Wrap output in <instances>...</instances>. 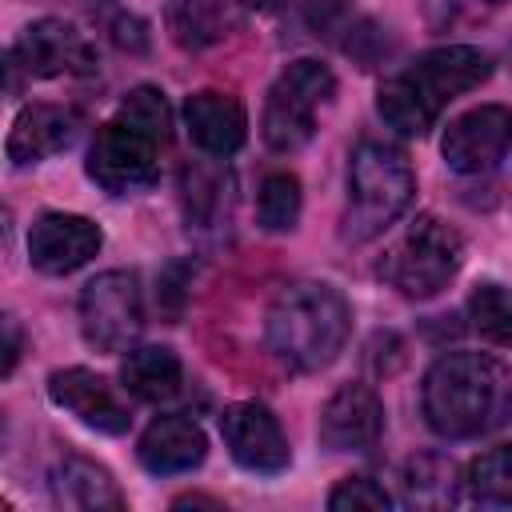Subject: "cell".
<instances>
[{
	"label": "cell",
	"mask_w": 512,
	"mask_h": 512,
	"mask_svg": "<svg viewBox=\"0 0 512 512\" xmlns=\"http://www.w3.org/2000/svg\"><path fill=\"white\" fill-rule=\"evenodd\" d=\"M492 76V56L476 44H444L420 52L404 72L388 76L376 92V112L400 136H428L448 100L480 88Z\"/></svg>",
	"instance_id": "cell-1"
},
{
	"label": "cell",
	"mask_w": 512,
	"mask_h": 512,
	"mask_svg": "<svg viewBox=\"0 0 512 512\" xmlns=\"http://www.w3.org/2000/svg\"><path fill=\"white\" fill-rule=\"evenodd\" d=\"M420 408L428 428L444 440L484 436L504 420L508 372L488 352H448L424 372Z\"/></svg>",
	"instance_id": "cell-2"
},
{
	"label": "cell",
	"mask_w": 512,
	"mask_h": 512,
	"mask_svg": "<svg viewBox=\"0 0 512 512\" xmlns=\"http://www.w3.org/2000/svg\"><path fill=\"white\" fill-rule=\"evenodd\" d=\"M352 332V308L332 284L300 280L288 284L264 316V344L268 352L292 372H320L328 368Z\"/></svg>",
	"instance_id": "cell-3"
},
{
	"label": "cell",
	"mask_w": 512,
	"mask_h": 512,
	"mask_svg": "<svg viewBox=\"0 0 512 512\" xmlns=\"http://www.w3.org/2000/svg\"><path fill=\"white\" fill-rule=\"evenodd\" d=\"M416 176L408 156L384 140H360L348 160V204L340 216L344 244L376 240L412 200Z\"/></svg>",
	"instance_id": "cell-4"
},
{
	"label": "cell",
	"mask_w": 512,
	"mask_h": 512,
	"mask_svg": "<svg viewBox=\"0 0 512 512\" xmlns=\"http://www.w3.org/2000/svg\"><path fill=\"white\" fill-rule=\"evenodd\" d=\"M464 260V240L456 228H448L440 216L424 212L408 224V232L384 252V260L376 264L380 280L388 288H396L404 300H428L440 288H448V280L460 272Z\"/></svg>",
	"instance_id": "cell-5"
},
{
	"label": "cell",
	"mask_w": 512,
	"mask_h": 512,
	"mask_svg": "<svg viewBox=\"0 0 512 512\" xmlns=\"http://www.w3.org/2000/svg\"><path fill=\"white\" fill-rule=\"evenodd\" d=\"M336 92V76L320 60H292L268 88L260 136L272 152H300L316 136V112Z\"/></svg>",
	"instance_id": "cell-6"
},
{
	"label": "cell",
	"mask_w": 512,
	"mask_h": 512,
	"mask_svg": "<svg viewBox=\"0 0 512 512\" xmlns=\"http://www.w3.org/2000/svg\"><path fill=\"white\" fill-rule=\"evenodd\" d=\"M80 332L96 352H128L144 332L140 276L128 268L92 276L80 292Z\"/></svg>",
	"instance_id": "cell-7"
},
{
	"label": "cell",
	"mask_w": 512,
	"mask_h": 512,
	"mask_svg": "<svg viewBox=\"0 0 512 512\" xmlns=\"http://www.w3.org/2000/svg\"><path fill=\"white\" fill-rule=\"evenodd\" d=\"M88 176L108 196H136L160 180V144L124 120L100 124L88 148Z\"/></svg>",
	"instance_id": "cell-8"
},
{
	"label": "cell",
	"mask_w": 512,
	"mask_h": 512,
	"mask_svg": "<svg viewBox=\"0 0 512 512\" xmlns=\"http://www.w3.org/2000/svg\"><path fill=\"white\" fill-rule=\"evenodd\" d=\"M220 436H224V448L228 456L244 468V472H256V476H280L292 460V448H288V436L280 428V420L256 404V400H236L220 412Z\"/></svg>",
	"instance_id": "cell-9"
},
{
	"label": "cell",
	"mask_w": 512,
	"mask_h": 512,
	"mask_svg": "<svg viewBox=\"0 0 512 512\" xmlns=\"http://www.w3.org/2000/svg\"><path fill=\"white\" fill-rule=\"evenodd\" d=\"M508 140H512L508 108L504 104H480L444 128L440 152H444V164L452 172L480 176V172H492L508 156Z\"/></svg>",
	"instance_id": "cell-10"
},
{
	"label": "cell",
	"mask_w": 512,
	"mask_h": 512,
	"mask_svg": "<svg viewBox=\"0 0 512 512\" xmlns=\"http://www.w3.org/2000/svg\"><path fill=\"white\" fill-rule=\"evenodd\" d=\"M12 56L20 60L24 76H40V80H52V76H88V72H96L92 44L76 32V24L56 20V16L32 20V24L20 32Z\"/></svg>",
	"instance_id": "cell-11"
},
{
	"label": "cell",
	"mask_w": 512,
	"mask_h": 512,
	"mask_svg": "<svg viewBox=\"0 0 512 512\" xmlns=\"http://www.w3.org/2000/svg\"><path fill=\"white\" fill-rule=\"evenodd\" d=\"M100 228L80 212H44L28 228V264L44 276H68L100 252Z\"/></svg>",
	"instance_id": "cell-12"
},
{
	"label": "cell",
	"mask_w": 512,
	"mask_h": 512,
	"mask_svg": "<svg viewBox=\"0 0 512 512\" xmlns=\"http://www.w3.org/2000/svg\"><path fill=\"white\" fill-rule=\"evenodd\" d=\"M384 436V404L368 384H340L320 408V444L328 452H368Z\"/></svg>",
	"instance_id": "cell-13"
},
{
	"label": "cell",
	"mask_w": 512,
	"mask_h": 512,
	"mask_svg": "<svg viewBox=\"0 0 512 512\" xmlns=\"http://www.w3.org/2000/svg\"><path fill=\"white\" fill-rule=\"evenodd\" d=\"M48 396H52V404H60L80 424H88V428H96L104 436H120L132 424V412L120 400V392L92 368H60V372H52L48 376Z\"/></svg>",
	"instance_id": "cell-14"
},
{
	"label": "cell",
	"mask_w": 512,
	"mask_h": 512,
	"mask_svg": "<svg viewBox=\"0 0 512 512\" xmlns=\"http://www.w3.org/2000/svg\"><path fill=\"white\" fill-rule=\"evenodd\" d=\"M184 128H188V140L200 152L224 160V156L244 148V140H248V112H244V104L236 96L204 88V92H192L184 100Z\"/></svg>",
	"instance_id": "cell-15"
},
{
	"label": "cell",
	"mask_w": 512,
	"mask_h": 512,
	"mask_svg": "<svg viewBox=\"0 0 512 512\" xmlns=\"http://www.w3.org/2000/svg\"><path fill=\"white\" fill-rule=\"evenodd\" d=\"M80 136V112L64 108V104H24L20 116L12 120L8 132V160L16 168L40 164L64 148H72V140Z\"/></svg>",
	"instance_id": "cell-16"
},
{
	"label": "cell",
	"mask_w": 512,
	"mask_h": 512,
	"mask_svg": "<svg viewBox=\"0 0 512 512\" xmlns=\"http://www.w3.org/2000/svg\"><path fill=\"white\" fill-rule=\"evenodd\" d=\"M136 456L152 476H176V472H192L196 464H204L208 440H204V428L188 416H156L144 428Z\"/></svg>",
	"instance_id": "cell-17"
},
{
	"label": "cell",
	"mask_w": 512,
	"mask_h": 512,
	"mask_svg": "<svg viewBox=\"0 0 512 512\" xmlns=\"http://www.w3.org/2000/svg\"><path fill=\"white\" fill-rule=\"evenodd\" d=\"M52 496L64 508H84V512H100V508L120 512L124 508V492L116 488L112 472L104 464L88 460V456H76V452L56 464V472H52Z\"/></svg>",
	"instance_id": "cell-18"
},
{
	"label": "cell",
	"mask_w": 512,
	"mask_h": 512,
	"mask_svg": "<svg viewBox=\"0 0 512 512\" xmlns=\"http://www.w3.org/2000/svg\"><path fill=\"white\" fill-rule=\"evenodd\" d=\"M164 28L176 48L184 52H204L232 36L236 12L228 0H168L164 4Z\"/></svg>",
	"instance_id": "cell-19"
},
{
	"label": "cell",
	"mask_w": 512,
	"mask_h": 512,
	"mask_svg": "<svg viewBox=\"0 0 512 512\" xmlns=\"http://www.w3.org/2000/svg\"><path fill=\"white\" fill-rule=\"evenodd\" d=\"M180 380H184V368H180V356L164 344H140V348H128L124 364H120V388L132 396V400H144V404H164L180 392Z\"/></svg>",
	"instance_id": "cell-20"
},
{
	"label": "cell",
	"mask_w": 512,
	"mask_h": 512,
	"mask_svg": "<svg viewBox=\"0 0 512 512\" xmlns=\"http://www.w3.org/2000/svg\"><path fill=\"white\" fill-rule=\"evenodd\" d=\"M404 500L408 504H420V508H440V504H452L456 496V464L440 452H420L408 460L404 468Z\"/></svg>",
	"instance_id": "cell-21"
},
{
	"label": "cell",
	"mask_w": 512,
	"mask_h": 512,
	"mask_svg": "<svg viewBox=\"0 0 512 512\" xmlns=\"http://www.w3.org/2000/svg\"><path fill=\"white\" fill-rule=\"evenodd\" d=\"M464 492L476 504L488 508H508L512 504V448L496 444L484 456H476L464 472Z\"/></svg>",
	"instance_id": "cell-22"
},
{
	"label": "cell",
	"mask_w": 512,
	"mask_h": 512,
	"mask_svg": "<svg viewBox=\"0 0 512 512\" xmlns=\"http://www.w3.org/2000/svg\"><path fill=\"white\" fill-rule=\"evenodd\" d=\"M300 180L292 172H268L256 192V220L264 232H292L300 220Z\"/></svg>",
	"instance_id": "cell-23"
},
{
	"label": "cell",
	"mask_w": 512,
	"mask_h": 512,
	"mask_svg": "<svg viewBox=\"0 0 512 512\" xmlns=\"http://www.w3.org/2000/svg\"><path fill=\"white\" fill-rule=\"evenodd\" d=\"M116 120H124V124H132V128H140V132H144V136H152L160 148H168V140H172V108H168L164 92H160V88H152V84H136V88L120 100Z\"/></svg>",
	"instance_id": "cell-24"
},
{
	"label": "cell",
	"mask_w": 512,
	"mask_h": 512,
	"mask_svg": "<svg viewBox=\"0 0 512 512\" xmlns=\"http://www.w3.org/2000/svg\"><path fill=\"white\" fill-rule=\"evenodd\" d=\"M468 312H472V324H476V332L484 340H492L496 348L508 344V336H512V308H508V292L496 280H484V284L472 288Z\"/></svg>",
	"instance_id": "cell-25"
},
{
	"label": "cell",
	"mask_w": 512,
	"mask_h": 512,
	"mask_svg": "<svg viewBox=\"0 0 512 512\" xmlns=\"http://www.w3.org/2000/svg\"><path fill=\"white\" fill-rule=\"evenodd\" d=\"M392 504V496L384 492V484H376L372 476H344L332 492H328V508L332 512H352V508H372V512H380V508H388Z\"/></svg>",
	"instance_id": "cell-26"
},
{
	"label": "cell",
	"mask_w": 512,
	"mask_h": 512,
	"mask_svg": "<svg viewBox=\"0 0 512 512\" xmlns=\"http://www.w3.org/2000/svg\"><path fill=\"white\" fill-rule=\"evenodd\" d=\"M304 24L316 36H332L348 24V0H304Z\"/></svg>",
	"instance_id": "cell-27"
},
{
	"label": "cell",
	"mask_w": 512,
	"mask_h": 512,
	"mask_svg": "<svg viewBox=\"0 0 512 512\" xmlns=\"http://www.w3.org/2000/svg\"><path fill=\"white\" fill-rule=\"evenodd\" d=\"M108 36L116 48L124 52H148V24L136 16V12H116L108 20Z\"/></svg>",
	"instance_id": "cell-28"
},
{
	"label": "cell",
	"mask_w": 512,
	"mask_h": 512,
	"mask_svg": "<svg viewBox=\"0 0 512 512\" xmlns=\"http://www.w3.org/2000/svg\"><path fill=\"white\" fill-rule=\"evenodd\" d=\"M24 356V324L12 312H0V380L20 364Z\"/></svg>",
	"instance_id": "cell-29"
},
{
	"label": "cell",
	"mask_w": 512,
	"mask_h": 512,
	"mask_svg": "<svg viewBox=\"0 0 512 512\" xmlns=\"http://www.w3.org/2000/svg\"><path fill=\"white\" fill-rule=\"evenodd\" d=\"M464 8H468V0H424V20L436 32H444L464 16Z\"/></svg>",
	"instance_id": "cell-30"
},
{
	"label": "cell",
	"mask_w": 512,
	"mask_h": 512,
	"mask_svg": "<svg viewBox=\"0 0 512 512\" xmlns=\"http://www.w3.org/2000/svg\"><path fill=\"white\" fill-rule=\"evenodd\" d=\"M20 80H24L20 60H16L12 52H0V92H16V88H20Z\"/></svg>",
	"instance_id": "cell-31"
},
{
	"label": "cell",
	"mask_w": 512,
	"mask_h": 512,
	"mask_svg": "<svg viewBox=\"0 0 512 512\" xmlns=\"http://www.w3.org/2000/svg\"><path fill=\"white\" fill-rule=\"evenodd\" d=\"M244 12H280L288 0H236Z\"/></svg>",
	"instance_id": "cell-32"
},
{
	"label": "cell",
	"mask_w": 512,
	"mask_h": 512,
	"mask_svg": "<svg viewBox=\"0 0 512 512\" xmlns=\"http://www.w3.org/2000/svg\"><path fill=\"white\" fill-rule=\"evenodd\" d=\"M0 448H4V412H0Z\"/></svg>",
	"instance_id": "cell-33"
},
{
	"label": "cell",
	"mask_w": 512,
	"mask_h": 512,
	"mask_svg": "<svg viewBox=\"0 0 512 512\" xmlns=\"http://www.w3.org/2000/svg\"><path fill=\"white\" fill-rule=\"evenodd\" d=\"M488 4H504V0H488Z\"/></svg>",
	"instance_id": "cell-34"
}]
</instances>
